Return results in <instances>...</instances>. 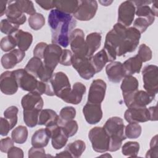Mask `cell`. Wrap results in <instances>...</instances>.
I'll return each instance as SVG.
<instances>
[{"instance_id": "cell-3", "label": "cell", "mask_w": 158, "mask_h": 158, "mask_svg": "<svg viewBox=\"0 0 158 158\" xmlns=\"http://www.w3.org/2000/svg\"><path fill=\"white\" fill-rule=\"evenodd\" d=\"M88 138L94 151L103 153L109 150L110 137L103 127H95L91 128L88 133Z\"/></svg>"}, {"instance_id": "cell-57", "label": "cell", "mask_w": 158, "mask_h": 158, "mask_svg": "<svg viewBox=\"0 0 158 158\" xmlns=\"http://www.w3.org/2000/svg\"><path fill=\"white\" fill-rule=\"evenodd\" d=\"M123 140L120 138H110L109 141V150L110 152H115L118 150L122 143Z\"/></svg>"}, {"instance_id": "cell-12", "label": "cell", "mask_w": 158, "mask_h": 158, "mask_svg": "<svg viewBox=\"0 0 158 158\" xmlns=\"http://www.w3.org/2000/svg\"><path fill=\"white\" fill-rule=\"evenodd\" d=\"M104 129L110 138H117L125 140L127 138L125 135V125L122 118L118 117L109 118L103 126Z\"/></svg>"}, {"instance_id": "cell-58", "label": "cell", "mask_w": 158, "mask_h": 158, "mask_svg": "<svg viewBox=\"0 0 158 158\" xmlns=\"http://www.w3.org/2000/svg\"><path fill=\"white\" fill-rule=\"evenodd\" d=\"M8 158H23V151L19 148L13 146L7 152Z\"/></svg>"}, {"instance_id": "cell-2", "label": "cell", "mask_w": 158, "mask_h": 158, "mask_svg": "<svg viewBox=\"0 0 158 158\" xmlns=\"http://www.w3.org/2000/svg\"><path fill=\"white\" fill-rule=\"evenodd\" d=\"M126 31L125 27L117 23L107 33L103 49L107 55L109 62H113L116 59L117 51L125 38Z\"/></svg>"}, {"instance_id": "cell-55", "label": "cell", "mask_w": 158, "mask_h": 158, "mask_svg": "<svg viewBox=\"0 0 158 158\" xmlns=\"http://www.w3.org/2000/svg\"><path fill=\"white\" fill-rule=\"evenodd\" d=\"M47 46H48V44L46 43H44V42L38 43L35 47L33 51L34 57H36L40 59L43 58L44 52Z\"/></svg>"}, {"instance_id": "cell-4", "label": "cell", "mask_w": 158, "mask_h": 158, "mask_svg": "<svg viewBox=\"0 0 158 158\" xmlns=\"http://www.w3.org/2000/svg\"><path fill=\"white\" fill-rule=\"evenodd\" d=\"M122 96L124 102L128 108L132 107H146L154 99L156 95L149 93L146 91L137 90Z\"/></svg>"}, {"instance_id": "cell-24", "label": "cell", "mask_w": 158, "mask_h": 158, "mask_svg": "<svg viewBox=\"0 0 158 158\" xmlns=\"http://www.w3.org/2000/svg\"><path fill=\"white\" fill-rule=\"evenodd\" d=\"M107 77L112 83H119L125 77L123 64L118 61L110 62L106 67Z\"/></svg>"}, {"instance_id": "cell-14", "label": "cell", "mask_w": 158, "mask_h": 158, "mask_svg": "<svg viewBox=\"0 0 158 158\" xmlns=\"http://www.w3.org/2000/svg\"><path fill=\"white\" fill-rule=\"evenodd\" d=\"M107 85L101 79H96L92 81L88 95V102L94 104H101L105 97Z\"/></svg>"}, {"instance_id": "cell-10", "label": "cell", "mask_w": 158, "mask_h": 158, "mask_svg": "<svg viewBox=\"0 0 158 158\" xmlns=\"http://www.w3.org/2000/svg\"><path fill=\"white\" fill-rule=\"evenodd\" d=\"M54 94L62 99L70 89L69 79L67 75L62 72L53 74L49 81Z\"/></svg>"}, {"instance_id": "cell-61", "label": "cell", "mask_w": 158, "mask_h": 158, "mask_svg": "<svg viewBox=\"0 0 158 158\" xmlns=\"http://www.w3.org/2000/svg\"><path fill=\"white\" fill-rule=\"evenodd\" d=\"M8 1H0V16H2L4 14H6L7 8L6 5Z\"/></svg>"}, {"instance_id": "cell-8", "label": "cell", "mask_w": 158, "mask_h": 158, "mask_svg": "<svg viewBox=\"0 0 158 158\" xmlns=\"http://www.w3.org/2000/svg\"><path fill=\"white\" fill-rule=\"evenodd\" d=\"M72 65L79 75L85 80L93 78L96 73V70L89 57H77L73 54Z\"/></svg>"}, {"instance_id": "cell-13", "label": "cell", "mask_w": 158, "mask_h": 158, "mask_svg": "<svg viewBox=\"0 0 158 158\" xmlns=\"http://www.w3.org/2000/svg\"><path fill=\"white\" fill-rule=\"evenodd\" d=\"M136 7L131 1H125L120 4L118 9V23L125 27L133 22Z\"/></svg>"}, {"instance_id": "cell-39", "label": "cell", "mask_w": 158, "mask_h": 158, "mask_svg": "<svg viewBox=\"0 0 158 158\" xmlns=\"http://www.w3.org/2000/svg\"><path fill=\"white\" fill-rule=\"evenodd\" d=\"M141 127L138 123H129L124 129L125 135L129 139L138 138L141 135Z\"/></svg>"}, {"instance_id": "cell-32", "label": "cell", "mask_w": 158, "mask_h": 158, "mask_svg": "<svg viewBox=\"0 0 158 158\" xmlns=\"http://www.w3.org/2000/svg\"><path fill=\"white\" fill-rule=\"evenodd\" d=\"M138 86L139 83L136 77L132 75L125 76L123 78L120 86L122 95L137 91Z\"/></svg>"}, {"instance_id": "cell-6", "label": "cell", "mask_w": 158, "mask_h": 158, "mask_svg": "<svg viewBox=\"0 0 158 158\" xmlns=\"http://www.w3.org/2000/svg\"><path fill=\"white\" fill-rule=\"evenodd\" d=\"M69 44L73 55L77 57H88V48L82 30L74 29L69 37Z\"/></svg>"}, {"instance_id": "cell-5", "label": "cell", "mask_w": 158, "mask_h": 158, "mask_svg": "<svg viewBox=\"0 0 158 158\" xmlns=\"http://www.w3.org/2000/svg\"><path fill=\"white\" fill-rule=\"evenodd\" d=\"M140 32L134 27L127 28L126 36L117 51V56H122L128 52H133L139 44Z\"/></svg>"}, {"instance_id": "cell-11", "label": "cell", "mask_w": 158, "mask_h": 158, "mask_svg": "<svg viewBox=\"0 0 158 158\" xmlns=\"http://www.w3.org/2000/svg\"><path fill=\"white\" fill-rule=\"evenodd\" d=\"M13 71L19 87L28 92L36 91L39 81L36 77L28 72L25 69H19Z\"/></svg>"}, {"instance_id": "cell-44", "label": "cell", "mask_w": 158, "mask_h": 158, "mask_svg": "<svg viewBox=\"0 0 158 158\" xmlns=\"http://www.w3.org/2000/svg\"><path fill=\"white\" fill-rule=\"evenodd\" d=\"M19 26L12 23L7 19L1 20L0 23L1 31L6 35H11L19 30Z\"/></svg>"}, {"instance_id": "cell-22", "label": "cell", "mask_w": 158, "mask_h": 158, "mask_svg": "<svg viewBox=\"0 0 158 158\" xmlns=\"http://www.w3.org/2000/svg\"><path fill=\"white\" fill-rule=\"evenodd\" d=\"M86 92V86L81 82H76L73 84L72 89H71L62 99L69 104H78L83 98V96Z\"/></svg>"}, {"instance_id": "cell-23", "label": "cell", "mask_w": 158, "mask_h": 158, "mask_svg": "<svg viewBox=\"0 0 158 158\" xmlns=\"http://www.w3.org/2000/svg\"><path fill=\"white\" fill-rule=\"evenodd\" d=\"M5 14L7 20H9L12 23L19 26L23 25L26 22V16L19 9L15 1L9 2Z\"/></svg>"}, {"instance_id": "cell-21", "label": "cell", "mask_w": 158, "mask_h": 158, "mask_svg": "<svg viewBox=\"0 0 158 158\" xmlns=\"http://www.w3.org/2000/svg\"><path fill=\"white\" fill-rule=\"evenodd\" d=\"M25 56V52L19 49H14L1 57V64L5 69L14 68L18 63L22 61Z\"/></svg>"}, {"instance_id": "cell-36", "label": "cell", "mask_w": 158, "mask_h": 158, "mask_svg": "<svg viewBox=\"0 0 158 158\" xmlns=\"http://www.w3.org/2000/svg\"><path fill=\"white\" fill-rule=\"evenodd\" d=\"M11 137L14 141L17 144H23L28 138V130L23 125H19L12 131Z\"/></svg>"}, {"instance_id": "cell-30", "label": "cell", "mask_w": 158, "mask_h": 158, "mask_svg": "<svg viewBox=\"0 0 158 158\" xmlns=\"http://www.w3.org/2000/svg\"><path fill=\"white\" fill-rule=\"evenodd\" d=\"M101 35L99 33L93 32L87 35L86 43L88 48V56L91 57L101 44Z\"/></svg>"}, {"instance_id": "cell-40", "label": "cell", "mask_w": 158, "mask_h": 158, "mask_svg": "<svg viewBox=\"0 0 158 158\" xmlns=\"http://www.w3.org/2000/svg\"><path fill=\"white\" fill-rule=\"evenodd\" d=\"M28 24L31 28L34 30L41 29L45 24V19L43 15L36 12L28 18Z\"/></svg>"}, {"instance_id": "cell-7", "label": "cell", "mask_w": 158, "mask_h": 158, "mask_svg": "<svg viewBox=\"0 0 158 158\" xmlns=\"http://www.w3.org/2000/svg\"><path fill=\"white\" fill-rule=\"evenodd\" d=\"M143 87L146 91L152 94L158 92V67L155 65H148L142 71Z\"/></svg>"}, {"instance_id": "cell-51", "label": "cell", "mask_w": 158, "mask_h": 158, "mask_svg": "<svg viewBox=\"0 0 158 158\" xmlns=\"http://www.w3.org/2000/svg\"><path fill=\"white\" fill-rule=\"evenodd\" d=\"M149 26H150V25L147 20L142 17H138L133 22V27L138 30L140 33H142L147 30Z\"/></svg>"}, {"instance_id": "cell-59", "label": "cell", "mask_w": 158, "mask_h": 158, "mask_svg": "<svg viewBox=\"0 0 158 158\" xmlns=\"http://www.w3.org/2000/svg\"><path fill=\"white\" fill-rule=\"evenodd\" d=\"M36 2L43 9L48 10L55 7V1L47 0V1H36Z\"/></svg>"}, {"instance_id": "cell-20", "label": "cell", "mask_w": 158, "mask_h": 158, "mask_svg": "<svg viewBox=\"0 0 158 158\" xmlns=\"http://www.w3.org/2000/svg\"><path fill=\"white\" fill-rule=\"evenodd\" d=\"M23 110H36L41 111L44 102L41 94L36 91H31L23 96L21 100Z\"/></svg>"}, {"instance_id": "cell-60", "label": "cell", "mask_w": 158, "mask_h": 158, "mask_svg": "<svg viewBox=\"0 0 158 158\" xmlns=\"http://www.w3.org/2000/svg\"><path fill=\"white\" fill-rule=\"evenodd\" d=\"M149 116L151 121H156L157 120V106H152L148 108Z\"/></svg>"}, {"instance_id": "cell-54", "label": "cell", "mask_w": 158, "mask_h": 158, "mask_svg": "<svg viewBox=\"0 0 158 158\" xmlns=\"http://www.w3.org/2000/svg\"><path fill=\"white\" fill-rule=\"evenodd\" d=\"M28 157L29 158L44 157H46L45 150L43 148H36L33 146L28 151Z\"/></svg>"}, {"instance_id": "cell-33", "label": "cell", "mask_w": 158, "mask_h": 158, "mask_svg": "<svg viewBox=\"0 0 158 158\" xmlns=\"http://www.w3.org/2000/svg\"><path fill=\"white\" fill-rule=\"evenodd\" d=\"M91 60L96 70V73L101 72L106 63L109 62L107 55L104 49L91 57Z\"/></svg>"}, {"instance_id": "cell-52", "label": "cell", "mask_w": 158, "mask_h": 158, "mask_svg": "<svg viewBox=\"0 0 158 158\" xmlns=\"http://www.w3.org/2000/svg\"><path fill=\"white\" fill-rule=\"evenodd\" d=\"M73 54L70 50L63 49L60 58L59 64L65 66H70L72 64Z\"/></svg>"}, {"instance_id": "cell-41", "label": "cell", "mask_w": 158, "mask_h": 158, "mask_svg": "<svg viewBox=\"0 0 158 158\" xmlns=\"http://www.w3.org/2000/svg\"><path fill=\"white\" fill-rule=\"evenodd\" d=\"M19 112L18 108L15 106H12L7 108L4 112V116L6 118L12 129L17 123V114Z\"/></svg>"}, {"instance_id": "cell-50", "label": "cell", "mask_w": 158, "mask_h": 158, "mask_svg": "<svg viewBox=\"0 0 158 158\" xmlns=\"http://www.w3.org/2000/svg\"><path fill=\"white\" fill-rule=\"evenodd\" d=\"M158 144H157V135H155L152 138L150 142V149L146 154V157H157Z\"/></svg>"}, {"instance_id": "cell-18", "label": "cell", "mask_w": 158, "mask_h": 158, "mask_svg": "<svg viewBox=\"0 0 158 158\" xmlns=\"http://www.w3.org/2000/svg\"><path fill=\"white\" fill-rule=\"evenodd\" d=\"M1 91L6 95H12L18 90V84L14 71L4 72L0 77Z\"/></svg>"}, {"instance_id": "cell-37", "label": "cell", "mask_w": 158, "mask_h": 158, "mask_svg": "<svg viewBox=\"0 0 158 158\" xmlns=\"http://www.w3.org/2000/svg\"><path fill=\"white\" fill-rule=\"evenodd\" d=\"M41 111L36 110H23V121L27 126L33 128L35 127L38 122L39 115Z\"/></svg>"}, {"instance_id": "cell-19", "label": "cell", "mask_w": 158, "mask_h": 158, "mask_svg": "<svg viewBox=\"0 0 158 158\" xmlns=\"http://www.w3.org/2000/svg\"><path fill=\"white\" fill-rule=\"evenodd\" d=\"M83 114L86 121L89 124L94 125L99 123L102 117L101 104L87 102L83 108Z\"/></svg>"}, {"instance_id": "cell-31", "label": "cell", "mask_w": 158, "mask_h": 158, "mask_svg": "<svg viewBox=\"0 0 158 158\" xmlns=\"http://www.w3.org/2000/svg\"><path fill=\"white\" fill-rule=\"evenodd\" d=\"M79 5V1L77 0H56V9L68 14H73Z\"/></svg>"}, {"instance_id": "cell-15", "label": "cell", "mask_w": 158, "mask_h": 158, "mask_svg": "<svg viewBox=\"0 0 158 158\" xmlns=\"http://www.w3.org/2000/svg\"><path fill=\"white\" fill-rule=\"evenodd\" d=\"M62 52V49L59 45L54 43L48 44L43 55L44 64L54 70L59 63Z\"/></svg>"}, {"instance_id": "cell-53", "label": "cell", "mask_w": 158, "mask_h": 158, "mask_svg": "<svg viewBox=\"0 0 158 158\" xmlns=\"http://www.w3.org/2000/svg\"><path fill=\"white\" fill-rule=\"evenodd\" d=\"M14 141L12 138L10 137H7L2 138L0 141V150L2 152L7 153L9 149L14 146Z\"/></svg>"}, {"instance_id": "cell-48", "label": "cell", "mask_w": 158, "mask_h": 158, "mask_svg": "<svg viewBox=\"0 0 158 158\" xmlns=\"http://www.w3.org/2000/svg\"><path fill=\"white\" fill-rule=\"evenodd\" d=\"M39 94H46L47 96H54V93L52 90V86L51 83L49 82H44L42 81H39L36 91Z\"/></svg>"}, {"instance_id": "cell-28", "label": "cell", "mask_w": 158, "mask_h": 158, "mask_svg": "<svg viewBox=\"0 0 158 158\" xmlns=\"http://www.w3.org/2000/svg\"><path fill=\"white\" fill-rule=\"evenodd\" d=\"M50 138V135L46 128L39 129L32 135L31 145L36 148H44L48 145Z\"/></svg>"}, {"instance_id": "cell-9", "label": "cell", "mask_w": 158, "mask_h": 158, "mask_svg": "<svg viewBox=\"0 0 158 158\" xmlns=\"http://www.w3.org/2000/svg\"><path fill=\"white\" fill-rule=\"evenodd\" d=\"M98 7V2L95 0L79 1V5L73 17L80 21H89L95 16Z\"/></svg>"}, {"instance_id": "cell-38", "label": "cell", "mask_w": 158, "mask_h": 158, "mask_svg": "<svg viewBox=\"0 0 158 158\" xmlns=\"http://www.w3.org/2000/svg\"><path fill=\"white\" fill-rule=\"evenodd\" d=\"M139 151V144L136 141L125 143L122 148V153L125 156L137 157Z\"/></svg>"}, {"instance_id": "cell-46", "label": "cell", "mask_w": 158, "mask_h": 158, "mask_svg": "<svg viewBox=\"0 0 158 158\" xmlns=\"http://www.w3.org/2000/svg\"><path fill=\"white\" fill-rule=\"evenodd\" d=\"M54 70L46 66L44 64L41 66L37 72V77L40 81L49 82L53 75Z\"/></svg>"}, {"instance_id": "cell-34", "label": "cell", "mask_w": 158, "mask_h": 158, "mask_svg": "<svg viewBox=\"0 0 158 158\" xmlns=\"http://www.w3.org/2000/svg\"><path fill=\"white\" fill-rule=\"evenodd\" d=\"M76 116V110L73 107L66 106L63 107L59 113L58 118V124L62 127L67 122L73 120Z\"/></svg>"}, {"instance_id": "cell-1", "label": "cell", "mask_w": 158, "mask_h": 158, "mask_svg": "<svg viewBox=\"0 0 158 158\" xmlns=\"http://www.w3.org/2000/svg\"><path fill=\"white\" fill-rule=\"evenodd\" d=\"M48 22L51 30L52 43L67 48L70 33L76 27V20L70 14L55 9L50 11Z\"/></svg>"}, {"instance_id": "cell-43", "label": "cell", "mask_w": 158, "mask_h": 158, "mask_svg": "<svg viewBox=\"0 0 158 158\" xmlns=\"http://www.w3.org/2000/svg\"><path fill=\"white\" fill-rule=\"evenodd\" d=\"M15 2L19 9L23 13L28 15H33L36 13V10L34 7L33 3L31 1L27 0H18Z\"/></svg>"}, {"instance_id": "cell-25", "label": "cell", "mask_w": 158, "mask_h": 158, "mask_svg": "<svg viewBox=\"0 0 158 158\" xmlns=\"http://www.w3.org/2000/svg\"><path fill=\"white\" fill-rule=\"evenodd\" d=\"M133 2L136 7L135 14L138 17H142L148 20L149 25H152L155 20V15L148 4L152 1H134Z\"/></svg>"}, {"instance_id": "cell-47", "label": "cell", "mask_w": 158, "mask_h": 158, "mask_svg": "<svg viewBox=\"0 0 158 158\" xmlns=\"http://www.w3.org/2000/svg\"><path fill=\"white\" fill-rule=\"evenodd\" d=\"M142 62H145L150 60L152 59V51L149 46L145 44H142L139 46L138 54L136 55Z\"/></svg>"}, {"instance_id": "cell-27", "label": "cell", "mask_w": 158, "mask_h": 158, "mask_svg": "<svg viewBox=\"0 0 158 158\" xmlns=\"http://www.w3.org/2000/svg\"><path fill=\"white\" fill-rule=\"evenodd\" d=\"M142 61L137 56L128 59L122 64L125 76L139 73L142 67Z\"/></svg>"}, {"instance_id": "cell-16", "label": "cell", "mask_w": 158, "mask_h": 158, "mask_svg": "<svg viewBox=\"0 0 158 158\" xmlns=\"http://www.w3.org/2000/svg\"><path fill=\"white\" fill-rule=\"evenodd\" d=\"M50 138L51 144L55 149H60L66 144L68 141V136L64 133L62 128L58 123H54L46 127Z\"/></svg>"}, {"instance_id": "cell-49", "label": "cell", "mask_w": 158, "mask_h": 158, "mask_svg": "<svg viewBox=\"0 0 158 158\" xmlns=\"http://www.w3.org/2000/svg\"><path fill=\"white\" fill-rule=\"evenodd\" d=\"M62 130L64 131V133L68 136L71 137L75 135L78 129V126L77 121L74 120H72L65 124H64L62 127H61Z\"/></svg>"}, {"instance_id": "cell-29", "label": "cell", "mask_w": 158, "mask_h": 158, "mask_svg": "<svg viewBox=\"0 0 158 158\" xmlns=\"http://www.w3.org/2000/svg\"><path fill=\"white\" fill-rule=\"evenodd\" d=\"M59 115L57 113L50 109H42L40 113L38 125L49 126L54 123H58Z\"/></svg>"}, {"instance_id": "cell-62", "label": "cell", "mask_w": 158, "mask_h": 158, "mask_svg": "<svg viewBox=\"0 0 158 158\" xmlns=\"http://www.w3.org/2000/svg\"><path fill=\"white\" fill-rule=\"evenodd\" d=\"M56 156L57 157H72L70 154L69 153V152L67 150H65L64 151H62L58 154H57L56 155Z\"/></svg>"}, {"instance_id": "cell-26", "label": "cell", "mask_w": 158, "mask_h": 158, "mask_svg": "<svg viewBox=\"0 0 158 158\" xmlns=\"http://www.w3.org/2000/svg\"><path fill=\"white\" fill-rule=\"evenodd\" d=\"M11 35L14 37L19 49L22 51L28 50L32 43L33 36L29 32L19 29Z\"/></svg>"}, {"instance_id": "cell-17", "label": "cell", "mask_w": 158, "mask_h": 158, "mask_svg": "<svg viewBox=\"0 0 158 158\" xmlns=\"http://www.w3.org/2000/svg\"><path fill=\"white\" fill-rule=\"evenodd\" d=\"M124 118L128 123L146 122L150 119L148 108L146 107H128L125 112Z\"/></svg>"}, {"instance_id": "cell-35", "label": "cell", "mask_w": 158, "mask_h": 158, "mask_svg": "<svg viewBox=\"0 0 158 158\" xmlns=\"http://www.w3.org/2000/svg\"><path fill=\"white\" fill-rule=\"evenodd\" d=\"M86 149L85 143L82 140H76L70 144L66 148L72 157L78 158L80 157Z\"/></svg>"}, {"instance_id": "cell-45", "label": "cell", "mask_w": 158, "mask_h": 158, "mask_svg": "<svg viewBox=\"0 0 158 158\" xmlns=\"http://www.w3.org/2000/svg\"><path fill=\"white\" fill-rule=\"evenodd\" d=\"M0 46L2 51L8 52L15 49L17 43L12 35H7L1 39Z\"/></svg>"}, {"instance_id": "cell-56", "label": "cell", "mask_w": 158, "mask_h": 158, "mask_svg": "<svg viewBox=\"0 0 158 158\" xmlns=\"http://www.w3.org/2000/svg\"><path fill=\"white\" fill-rule=\"evenodd\" d=\"M10 130L11 128L9 121L6 118L1 117L0 119V135L2 136H6Z\"/></svg>"}, {"instance_id": "cell-42", "label": "cell", "mask_w": 158, "mask_h": 158, "mask_svg": "<svg viewBox=\"0 0 158 158\" xmlns=\"http://www.w3.org/2000/svg\"><path fill=\"white\" fill-rule=\"evenodd\" d=\"M43 64V63L41 59L36 57H33L27 64L25 69L35 77H37V72Z\"/></svg>"}, {"instance_id": "cell-63", "label": "cell", "mask_w": 158, "mask_h": 158, "mask_svg": "<svg viewBox=\"0 0 158 158\" xmlns=\"http://www.w3.org/2000/svg\"><path fill=\"white\" fill-rule=\"evenodd\" d=\"M153 2V5L152 7V10L154 12L155 16H157V1H154L152 2Z\"/></svg>"}]
</instances>
